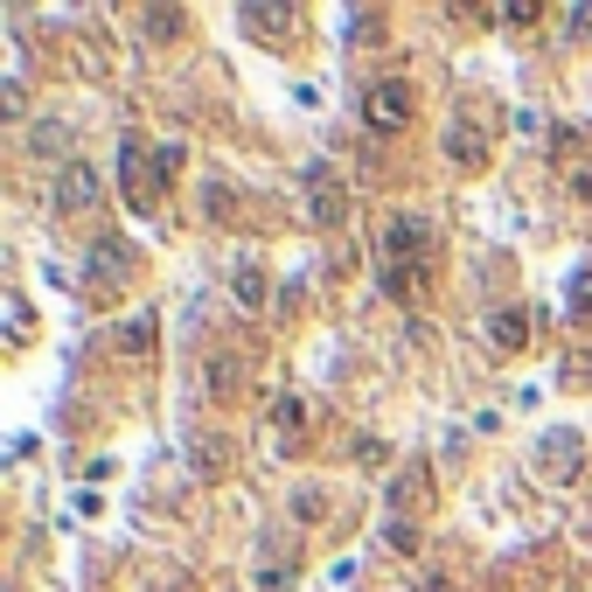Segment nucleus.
I'll use <instances>...</instances> for the list:
<instances>
[{"instance_id":"f257e3e1","label":"nucleus","mask_w":592,"mask_h":592,"mask_svg":"<svg viewBox=\"0 0 592 592\" xmlns=\"http://www.w3.org/2000/svg\"><path fill=\"white\" fill-rule=\"evenodd\" d=\"M432 265H439V231L426 217H391L384 223V293L391 300H426L432 286Z\"/></svg>"},{"instance_id":"5701e85b","label":"nucleus","mask_w":592,"mask_h":592,"mask_svg":"<svg viewBox=\"0 0 592 592\" xmlns=\"http://www.w3.org/2000/svg\"><path fill=\"white\" fill-rule=\"evenodd\" d=\"M565 28L579 35V43H592V8H571V14H565Z\"/></svg>"},{"instance_id":"9b49d317","label":"nucleus","mask_w":592,"mask_h":592,"mask_svg":"<svg viewBox=\"0 0 592 592\" xmlns=\"http://www.w3.org/2000/svg\"><path fill=\"white\" fill-rule=\"evenodd\" d=\"M231 293H237V307H244V314H258V307H265V265L244 258V265H237V279H231Z\"/></svg>"},{"instance_id":"dca6fc26","label":"nucleus","mask_w":592,"mask_h":592,"mask_svg":"<svg viewBox=\"0 0 592 592\" xmlns=\"http://www.w3.org/2000/svg\"><path fill=\"white\" fill-rule=\"evenodd\" d=\"M182 22H188L182 8H147V35H154V43H175V35H182Z\"/></svg>"},{"instance_id":"20e7f679","label":"nucleus","mask_w":592,"mask_h":592,"mask_svg":"<svg viewBox=\"0 0 592 592\" xmlns=\"http://www.w3.org/2000/svg\"><path fill=\"white\" fill-rule=\"evenodd\" d=\"M307 217L314 223H341V217H349V188H341V175L328 161H307Z\"/></svg>"},{"instance_id":"f8f14e48","label":"nucleus","mask_w":592,"mask_h":592,"mask_svg":"<svg viewBox=\"0 0 592 592\" xmlns=\"http://www.w3.org/2000/svg\"><path fill=\"white\" fill-rule=\"evenodd\" d=\"M384 544L397 550V558H418V544H426V537H418L411 515H391V523H384Z\"/></svg>"},{"instance_id":"f3484780","label":"nucleus","mask_w":592,"mask_h":592,"mask_svg":"<svg viewBox=\"0 0 592 592\" xmlns=\"http://www.w3.org/2000/svg\"><path fill=\"white\" fill-rule=\"evenodd\" d=\"M495 22H502V28H537L544 8H537V0H509V8H495Z\"/></svg>"},{"instance_id":"f03ea898","label":"nucleus","mask_w":592,"mask_h":592,"mask_svg":"<svg viewBox=\"0 0 592 592\" xmlns=\"http://www.w3.org/2000/svg\"><path fill=\"white\" fill-rule=\"evenodd\" d=\"M175 167H182V147H147V140H126V147H119L126 202L140 209V217H154V209H161V182H175Z\"/></svg>"},{"instance_id":"7ed1b4c3","label":"nucleus","mask_w":592,"mask_h":592,"mask_svg":"<svg viewBox=\"0 0 592 592\" xmlns=\"http://www.w3.org/2000/svg\"><path fill=\"white\" fill-rule=\"evenodd\" d=\"M362 126L370 132H405L411 126V84L405 78H384L362 91Z\"/></svg>"},{"instance_id":"2eb2a0df","label":"nucleus","mask_w":592,"mask_h":592,"mask_svg":"<svg viewBox=\"0 0 592 592\" xmlns=\"http://www.w3.org/2000/svg\"><path fill=\"white\" fill-rule=\"evenodd\" d=\"M28 147H35V154H63V147H70V126H56V119L28 126Z\"/></svg>"},{"instance_id":"6e6552de","label":"nucleus","mask_w":592,"mask_h":592,"mask_svg":"<svg viewBox=\"0 0 592 592\" xmlns=\"http://www.w3.org/2000/svg\"><path fill=\"white\" fill-rule=\"evenodd\" d=\"M446 154H453V167L481 175V167H488V140H481L474 126H446Z\"/></svg>"},{"instance_id":"412c9836","label":"nucleus","mask_w":592,"mask_h":592,"mask_svg":"<svg viewBox=\"0 0 592 592\" xmlns=\"http://www.w3.org/2000/svg\"><path fill=\"white\" fill-rule=\"evenodd\" d=\"M565 182H571V196H579V202H592V161H579Z\"/></svg>"},{"instance_id":"1a4fd4ad","label":"nucleus","mask_w":592,"mask_h":592,"mask_svg":"<svg viewBox=\"0 0 592 592\" xmlns=\"http://www.w3.org/2000/svg\"><path fill=\"white\" fill-rule=\"evenodd\" d=\"M537 461H544L550 474H558V481H571V474H579V461H585V453H579V439H571V432H550L544 446H537Z\"/></svg>"},{"instance_id":"423d86ee","label":"nucleus","mask_w":592,"mask_h":592,"mask_svg":"<svg viewBox=\"0 0 592 592\" xmlns=\"http://www.w3.org/2000/svg\"><path fill=\"white\" fill-rule=\"evenodd\" d=\"M98 167H84V161H63L56 167V209H70V217H84L91 202H98Z\"/></svg>"},{"instance_id":"0eeeda50","label":"nucleus","mask_w":592,"mask_h":592,"mask_svg":"<svg viewBox=\"0 0 592 592\" xmlns=\"http://www.w3.org/2000/svg\"><path fill=\"white\" fill-rule=\"evenodd\" d=\"M488 341H495L502 356H523V349H530V314H523V307H495Z\"/></svg>"},{"instance_id":"b1692460","label":"nucleus","mask_w":592,"mask_h":592,"mask_svg":"<svg viewBox=\"0 0 592 592\" xmlns=\"http://www.w3.org/2000/svg\"><path fill=\"white\" fill-rule=\"evenodd\" d=\"M418 592H453V585H446V579H426V585H418Z\"/></svg>"},{"instance_id":"ddd939ff","label":"nucleus","mask_w":592,"mask_h":592,"mask_svg":"<svg viewBox=\"0 0 592 592\" xmlns=\"http://www.w3.org/2000/svg\"><path fill=\"white\" fill-rule=\"evenodd\" d=\"M119 349H126V356H147V349H154V314H132L126 328H119Z\"/></svg>"},{"instance_id":"aec40b11","label":"nucleus","mask_w":592,"mask_h":592,"mask_svg":"<svg viewBox=\"0 0 592 592\" xmlns=\"http://www.w3.org/2000/svg\"><path fill=\"white\" fill-rule=\"evenodd\" d=\"M237 391V370L231 362H209V397H231Z\"/></svg>"},{"instance_id":"4be33fe9","label":"nucleus","mask_w":592,"mask_h":592,"mask_svg":"<svg viewBox=\"0 0 592 592\" xmlns=\"http://www.w3.org/2000/svg\"><path fill=\"white\" fill-rule=\"evenodd\" d=\"M293 509H300V515H307V523H314V515H328V495H321V488H307V495H300Z\"/></svg>"},{"instance_id":"4468645a","label":"nucleus","mask_w":592,"mask_h":592,"mask_svg":"<svg viewBox=\"0 0 592 592\" xmlns=\"http://www.w3.org/2000/svg\"><path fill=\"white\" fill-rule=\"evenodd\" d=\"M300 426H307V405H300V397H272V432L300 439Z\"/></svg>"},{"instance_id":"9d476101","label":"nucleus","mask_w":592,"mask_h":592,"mask_svg":"<svg viewBox=\"0 0 592 592\" xmlns=\"http://www.w3.org/2000/svg\"><path fill=\"white\" fill-rule=\"evenodd\" d=\"M244 28H258V43H293V35H286L293 28V8H258L252 0V8H244Z\"/></svg>"},{"instance_id":"393cba45","label":"nucleus","mask_w":592,"mask_h":592,"mask_svg":"<svg viewBox=\"0 0 592 592\" xmlns=\"http://www.w3.org/2000/svg\"><path fill=\"white\" fill-rule=\"evenodd\" d=\"M579 592H592V585H579Z\"/></svg>"},{"instance_id":"6ab92c4d","label":"nucleus","mask_w":592,"mask_h":592,"mask_svg":"<svg viewBox=\"0 0 592 592\" xmlns=\"http://www.w3.org/2000/svg\"><path fill=\"white\" fill-rule=\"evenodd\" d=\"M223 461H231V453H223L217 439H196V467H202V474H223Z\"/></svg>"},{"instance_id":"39448f33","label":"nucleus","mask_w":592,"mask_h":592,"mask_svg":"<svg viewBox=\"0 0 592 592\" xmlns=\"http://www.w3.org/2000/svg\"><path fill=\"white\" fill-rule=\"evenodd\" d=\"M132 279V244L126 237H98L91 244V293H112V286Z\"/></svg>"},{"instance_id":"a211bd4d","label":"nucleus","mask_w":592,"mask_h":592,"mask_svg":"<svg viewBox=\"0 0 592 592\" xmlns=\"http://www.w3.org/2000/svg\"><path fill=\"white\" fill-rule=\"evenodd\" d=\"M571 321H592V272H579V279H571Z\"/></svg>"}]
</instances>
